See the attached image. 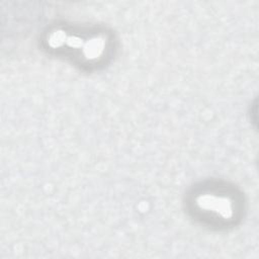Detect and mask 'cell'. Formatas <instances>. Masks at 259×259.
I'll return each instance as SVG.
<instances>
[{
	"mask_svg": "<svg viewBox=\"0 0 259 259\" xmlns=\"http://www.w3.org/2000/svg\"><path fill=\"white\" fill-rule=\"evenodd\" d=\"M197 204L201 208L211 210L224 218H228L232 213L231 202L224 197L214 195H203L197 199Z\"/></svg>",
	"mask_w": 259,
	"mask_h": 259,
	"instance_id": "6da1fadb",
	"label": "cell"
}]
</instances>
